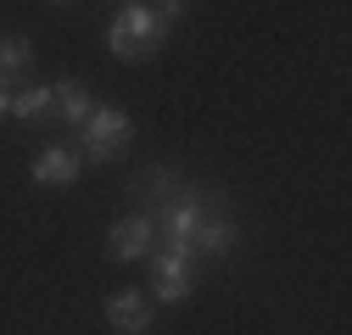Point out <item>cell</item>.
<instances>
[{"mask_svg":"<svg viewBox=\"0 0 352 335\" xmlns=\"http://www.w3.org/2000/svg\"><path fill=\"white\" fill-rule=\"evenodd\" d=\"M173 17H179V6H123L118 23H112V34H107L112 56H123V62L146 56V51L157 45V34H162Z\"/></svg>","mask_w":352,"mask_h":335,"instance_id":"1","label":"cell"},{"mask_svg":"<svg viewBox=\"0 0 352 335\" xmlns=\"http://www.w3.org/2000/svg\"><path fill=\"white\" fill-rule=\"evenodd\" d=\"M129 135H135V123H129V112H118V106H101V112H90V123H84V146H90L96 162H112L129 146Z\"/></svg>","mask_w":352,"mask_h":335,"instance_id":"2","label":"cell"},{"mask_svg":"<svg viewBox=\"0 0 352 335\" xmlns=\"http://www.w3.org/2000/svg\"><path fill=\"white\" fill-rule=\"evenodd\" d=\"M201 218H207V213H201L196 201H173L168 213L157 218V229L168 235V251H179V257H190V240H196V229H201Z\"/></svg>","mask_w":352,"mask_h":335,"instance_id":"3","label":"cell"},{"mask_svg":"<svg viewBox=\"0 0 352 335\" xmlns=\"http://www.w3.org/2000/svg\"><path fill=\"white\" fill-rule=\"evenodd\" d=\"M151 235H157V218H123L118 229H112V240H107V251H112V257L118 263H129V257H146V251H151Z\"/></svg>","mask_w":352,"mask_h":335,"instance_id":"4","label":"cell"},{"mask_svg":"<svg viewBox=\"0 0 352 335\" xmlns=\"http://www.w3.org/2000/svg\"><path fill=\"white\" fill-rule=\"evenodd\" d=\"M190 285H196V257H179V251L157 257V297H162V302L190 297Z\"/></svg>","mask_w":352,"mask_h":335,"instance_id":"5","label":"cell"},{"mask_svg":"<svg viewBox=\"0 0 352 335\" xmlns=\"http://www.w3.org/2000/svg\"><path fill=\"white\" fill-rule=\"evenodd\" d=\"M107 319H112V330H123V335H146V330H151V308L140 302V290H118V297L107 302Z\"/></svg>","mask_w":352,"mask_h":335,"instance_id":"6","label":"cell"},{"mask_svg":"<svg viewBox=\"0 0 352 335\" xmlns=\"http://www.w3.org/2000/svg\"><path fill=\"white\" fill-rule=\"evenodd\" d=\"M34 179H39V185H73V179H78V157H73L67 146L39 151V157H34Z\"/></svg>","mask_w":352,"mask_h":335,"instance_id":"7","label":"cell"},{"mask_svg":"<svg viewBox=\"0 0 352 335\" xmlns=\"http://www.w3.org/2000/svg\"><path fill=\"white\" fill-rule=\"evenodd\" d=\"M230 246H235V224L230 218H201V229L190 240V257H196V251H201V257H224Z\"/></svg>","mask_w":352,"mask_h":335,"instance_id":"8","label":"cell"},{"mask_svg":"<svg viewBox=\"0 0 352 335\" xmlns=\"http://www.w3.org/2000/svg\"><path fill=\"white\" fill-rule=\"evenodd\" d=\"M51 101H56V117H67V123H90V95H84L78 78H62L56 90H51Z\"/></svg>","mask_w":352,"mask_h":335,"instance_id":"9","label":"cell"},{"mask_svg":"<svg viewBox=\"0 0 352 335\" xmlns=\"http://www.w3.org/2000/svg\"><path fill=\"white\" fill-rule=\"evenodd\" d=\"M56 101H51V84H39V90H28V95H12V112L17 117H45Z\"/></svg>","mask_w":352,"mask_h":335,"instance_id":"10","label":"cell"},{"mask_svg":"<svg viewBox=\"0 0 352 335\" xmlns=\"http://www.w3.org/2000/svg\"><path fill=\"white\" fill-rule=\"evenodd\" d=\"M28 67V39H0V84Z\"/></svg>","mask_w":352,"mask_h":335,"instance_id":"11","label":"cell"},{"mask_svg":"<svg viewBox=\"0 0 352 335\" xmlns=\"http://www.w3.org/2000/svg\"><path fill=\"white\" fill-rule=\"evenodd\" d=\"M0 112H12V90H0Z\"/></svg>","mask_w":352,"mask_h":335,"instance_id":"12","label":"cell"}]
</instances>
